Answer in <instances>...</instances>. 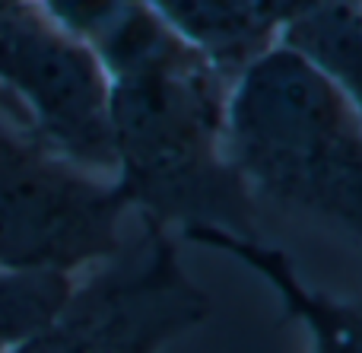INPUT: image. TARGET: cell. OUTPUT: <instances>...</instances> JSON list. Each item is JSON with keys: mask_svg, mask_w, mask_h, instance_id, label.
<instances>
[{"mask_svg": "<svg viewBox=\"0 0 362 353\" xmlns=\"http://www.w3.org/2000/svg\"><path fill=\"white\" fill-rule=\"evenodd\" d=\"M108 76L112 178L163 229L257 236V197L226 144L232 83L144 4L99 51Z\"/></svg>", "mask_w": 362, "mask_h": 353, "instance_id": "cell-1", "label": "cell"}, {"mask_svg": "<svg viewBox=\"0 0 362 353\" xmlns=\"http://www.w3.org/2000/svg\"><path fill=\"white\" fill-rule=\"evenodd\" d=\"M226 144L257 201L318 216L362 242V121L276 42L232 80Z\"/></svg>", "mask_w": 362, "mask_h": 353, "instance_id": "cell-2", "label": "cell"}, {"mask_svg": "<svg viewBox=\"0 0 362 353\" xmlns=\"http://www.w3.org/2000/svg\"><path fill=\"white\" fill-rule=\"evenodd\" d=\"M127 214L112 175L51 150L29 121L0 115V267L74 277L124 245Z\"/></svg>", "mask_w": 362, "mask_h": 353, "instance_id": "cell-3", "label": "cell"}, {"mask_svg": "<svg viewBox=\"0 0 362 353\" xmlns=\"http://www.w3.org/2000/svg\"><path fill=\"white\" fill-rule=\"evenodd\" d=\"M137 239L74 280L48 328L10 353H163L210 318V296L181 265L175 236L140 220Z\"/></svg>", "mask_w": 362, "mask_h": 353, "instance_id": "cell-4", "label": "cell"}, {"mask_svg": "<svg viewBox=\"0 0 362 353\" xmlns=\"http://www.w3.org/2000/svg\"><path fill=\"white\" fill-rule=\"evenodd\" d=\"M0 89L61 156L112 175L108 76L99 57L57 29L35 0H0Z\"/></svg>", "mask_w": 362, "mask_h": 353, "instance_id": "cell-5", "label": "cell"}, {"mask_svg": "<svg viewBox=\"0 0 362 353\" xmlns=\"http://www.w3.org/2000/svg\"><path fill=\"white\" fill-rule=\"evenodd\" d=\"M181 236L194 245L229 255L255 271L276 293L283 316L305 328L308 353H362V290L356 296L315 290L299 277L289 255L276 245H267L261 236H238L213 226L187 229Z\"/></svg>", "mask_w": 362, "mask_h": 353, "instance_id": "cell-6", "label": "cell"}, {"mask_svg": "<svg viewBox=\"0 0 362 353\" xmlns=\"http://www.w3.org/2000/svg\"><path fill=\"white\" fill-rule=\"evenodd\" d=\"M159 19L206 57L226 80H235L255 57L280 42V19L270 0H146Z\"/></svg>", "mask_w": 362, "mask_h": 353, "instance_id": "cell-7", "label": "cell"}, {"mask_svg": "<svg viewBox=\"0 0 362 353\" xmlns=\"http://www.w3.org/2000/svg\"><path fill=\"white\" fill-rule=\"evenodd\" d=\"M280 45L312 64L362 121V0H318L283 25Z\"/></svg>", "mask_w": 362, "mask_h": 353, "instance_id": "cell-8", "label": "cell"}, {"mask_svg": "<svg viewBox=\"0 0 362 353\" xmlns=\"http://www.w3.org/2000/svg\"><path fill=\"white\" fill-rule=\"evenodd\" d=\"M42 13L70 38L95 51L105 45L146 0H35Z\"/></svg>", "mask_w": 362, "mask_h": 353, "instance_id": "cell-9", "label": "cell"}]
</instances>
